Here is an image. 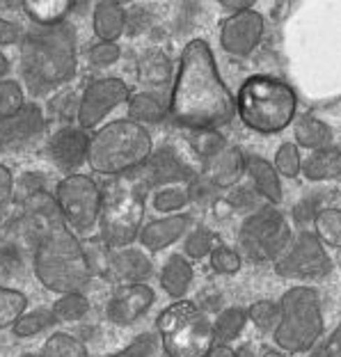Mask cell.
I'll list each match as a JSON object with an SVG mask.
<instances>
[{
    "mask_svg": "<svg viewBox=\"0 0 341 357\" xmlns=\"http://www.w3.org/2000/svg\"><path fill=\"white\" fill-rule=\"evenodd\" d=\"M294 135H296V142L300 144L303 149H323L332 144V128L326 124V121L316 119L312 115H300L294 121Z\"/></svg>",
    "mask_w": 341,
    "mask_h": 357,
    "instance_id": "obj_26",
    "label": "cell"
},
{
    "mask_svg": "<svg viewBox=\"0 0 341 357\" xmlns=\"http://www.w3.org/2000/svg\"><path fill=\"white\" fill-rule=\"evenodd\" d=\"M153 153V140L147 126L131 119H117L99 128L89 140L87 163L96 174L117 176L140 169Z\"/></svg>",
    "mask_w": 341,
    "mask_h": 357,
    "instance_id": "obj_4",
    "label": "cell"
},
{
    "mask_svg": "<svg viewBox=\"0 0 341 357\" xmlns=\"http://www.w3.org/2000/svg\"><path fill=\"white\" fill-rule=\"evenodd\" d=\"M108 275L110 280L119 282V287H126V284H147V280L153 275V264L149 255L140 248L112 250Z\"/></svg>",
    "mask_w": 341,
    "mask_h": 357,
    "instance_id": "obj_18",
    "label": "cell"
},
{
    "mask_svg": "<svg viewBox=\"0 0 341 357\" xmlns=\"http://www.w3.org/2000/svg\"><path fill=\"white\" fill-rule=\"evenodd\" d=\"M128 99H131V89H128V85L121 78L110 76V78L94 80V83H89L85 87L83 96H80L76 110L78 126L83 131L96 128L117 105L126 103Z\"/></svg>",
    "mask_w": 341,
    "mask_h": 357,
    "instance_id": "obj_12",
    "label": "cell"
},
{
    "mask_svg": "<svg viewBox=\"0 0 341 357\" xmlns=\"http://www.w3.org/2000/svg\"><path fill=\"white\" fill-rule=\"evenodd\" d=\"M192 278H195L192 266L188 259H185V255H169L163 268H160V289H163L169 298L179 300L188 294Z\"/></svg>",
    "mask_w": 341,
    "mask_h": 357,
    "instance_id": "obj_23",
    "label": "cell"
},
{
    "mask_svg": "<svg viewBox=\"0 0 341 357\" xmlns=\"http://www.w3.org/2000/svg\"><path fill=\"white\" fill-rule=\"evenodd\" d=\"M26 32L21 30L19 23H14L10 19H3L0 16V46H12V44H19Z\"/></svg>",
    "mask_w": 341,
    "mask_h": 357,
    "instance_id": "obj_49",
    "label": "cell"
},
{
    "mask_svg": "<svg viewBox=\"0 0 341 357\" xmlns=\"http://www.w3.org/2000/svg\"><path fill=\"white\" fill-rule=\"evenodd\" d=\"M167 357H206L215 346L213 323L190 300H176L156 321Z\"/></svg>",
    "mask_w": 341,
    "mask_h": 357,
    "instance_id": "obj_7",
    "label": "cell"
},
{
    "mask_svg": "<svg viewBox=\"0 0 341 357\" xmlns=\"http://www.w3.org/2000/svg\"><path fill=\"white\" fill-rule=\"evenodd\" d=\"M264 28V14H259L257 10L232 14L220 26V44L227 53L236 55V58H245L262 44Z\"/></svg>",
    "mask_w": 341,
    "mask_h": 357,
    "instance_id": "obj_13",
    "label": "cell"
},
{
    "mask_svg": "<svg viewBox=\"0 0 341 357\" xmlns=\"http://www.w3.org/2000/svg\"><path fill=\"white\" fill-rule=\"evenodd\" d=\"M262 357H287V355H282L280 351H266Z\"/></svg>",
    "mask_w": 341,
    "mask_h": 357,
    "instance_id": "obj_53",
    "label": "cell"
},
{
    "mask_svg": "<svg viewBox=\"0 0 341 357\" xmlns=\"http://www.w3.org/2000/svg\"><path fill=\"white\" fill-rule=\"evenodd\" d=\"M243 266V259L236 250L227 248V245H215V250L211 252V268L218 275H236Z\"/></svg>",
    "mask_w": 341,
    "mask_h": 357,
    "instance_id": "obj_41",
    "label": "cell"
},
{
    "mask_svg": "<svg viewBox=\"0 0 341 357\" xmlns=\"http://www.w3.org/2000/svg\"><path fill=\"white\" fill-rule=\"evenodd\" d=\"M248 319L262 332H268V330L275 332L280 326V305L271 303V300H259V303H255L248 310Z\"/></svg>",
    "mask_w": 341,
    "mask_h": 357,
    "instance_id": "obj_40",
    "label": "cell"
},
{
    "mask_svg": "<svg viewBox=\"0 0 341 357\" xmlns=\"http://www.w3.org/2000/svg\"><path fill=\"white\" fill-rule=\"evenodd\" d=\"M169 115V103L151 92H140L128 99V119L135 124H160Z\"/></svg>",
    "mask_w": 341,
    "mask_h": 357,
    "instance_id": "obj_25",
    "label": "cell"
},
{
    "mask_svg": "<svg viewBox=\"0 0 341 357\" xmlns=\"http://www.w3.org/2000/svg\"><path fill=\"white\" fill-rule=\"evenodd\" d=\"M190 204L188 199V190L179 188V185H165V188H158L151 197V206L158 211V213L165 215H176Z\"/></svg>",
    "mask_w": 341,
    "mask_h": 357,
    "instance_id": "obj_33",
    "label": "cell"
},
{
    "mask_svg": "<svg viewBox=\"0 0 341 357\" xmlns=\"http://www.w3.org/2000/svg\"><path fill=\"white\" fill-rule=\"evenodd\" d=\"M89 140H92V137L80 126H62L60 131H55L51 135L46 153L60 172L71 176V174H76V169L80 165L87 163Z\"/></svg>",
    "mask_w": 341,
    "mask_h": 357,
    "instance_id": "obj_15",
    "label": "cell"
},
{
    "mask_svg": "<svg viewBox=\"0 0 341 357\" xmlns=\"http://www.w3.org/2000/svg\"><path fill=\"white\" fill-rule=\"evenodd\" d=\"M326 328L319 291L294 287L280 300V326L273 332L275 344L284 353H307L319 344Z\"/></svg>",
    "mask_w": 341,
    "mask_h": 357,
    "instance_id": "obj_6",
    "label": "cell"
},
{
    "mask_svg": "<svg viewBox=\"0 0 341 357\" xmlns=\"http://www.w3.org/2000/svg\"><path fill=\"white\" fill-rule=\"evenodd\" d=\"M10 69H12L10 60H7V55L0 51V80H7V74H10Z\"/></svg>",
    "mask_w": 341,
    "mask_h": 357,
    "instance_id": "obj_52",
    "label": "cell"
},
{
    "mask_svg": "<svg viewBox=\"0 0 341 357\" xmlns=\"http://www.w3.org/2000/svg\"><path fill=\"white\" fill-rule=\"evenodd\" d=\"M14 195H16V181L12 176V169L0 163V218L10 211Z\"/></svg>",
    "mask_w": 341,
    "mask_h": 357,
    "instance_id": "obj_46",
    "label": "cell"
},
{
    "mask_svg": "<svg viewBox=\"0 0 341 357\" xmlns=\"http://www.w3.org/2000/svg\"><path fill=\"white\" fill-rule=\"evenodd\" d=\"M190 144H192V151L197 153L204 163L229 147L227 140L218 131H195V135L190 137Z\"/></svg>",
    "mask_w": 341,
    "mask_h": 357,
    "instance_id": "obj_37",
    "label": "cell"
},
{
    "mask_svg": "<svg viewBox=\"0 0 341 357\" xmlns=\"http://www.w3.org/2000/svg\"><path fill=\"white\" fill-rule=\"evenodd\" d=\"M58 319L53 314V307H37V310H30L21 316L19 321L14 323V335L16 337H35L39 332H44L46 328H53Z\"/></svg>",
    "mask_w": 341,
    "mask_h": 357,
    "instance_id": "obj_29",
    "label": "cell"
},
{
    "mask_svg": "<svg viewBox=\"0 0 341 357\" xmlns=\"http://www.w3.org/2000/svg\"><path fill=\"white\" fill-rule=\"evenodd\" d=\"M140 181L142 185H153V188H165V185H176L179 181H192L195 172L190 169V165L185 163L183 156L179 153L174 147L169 144H163L156 151L151 153L149 160L144 163L140 169Z\"/></svg>",
    "mask_w": 341,
    "mask_h": 357,
    "instance_id": "obj_14",
    "label": "cell"
},
{
    "mask_svg": "<svg viewBox=\"0 0 341 357\" xmlns=\"http://www.w3.org/2000/svg\"><path fill=\"white\" fill-rule=\"evenodd\" d=\"M39 357H89V355L80 339L67 335V332H55V335L46 339Z\"/></svg>",
    "mask_w": 341,
    "mask_h": 357,
    "instance_id": "obj_32",
    "label": "cell"
},
{
    "mask_svg": "<svg viewBox=\"0 0 341 357\" xmlns=\"http://www.w3.org/2000/svg\"><path fill=\"white\" fill-rule=\"evenodd\" d=\"M204 174L209 181H213L218 188H234L241 183V176L245 174V156L236 147H227L218 156L204 163Z\"/></svg>",
    "mask_w": 341,
    "mask_h": 357,
    "instance_id": "obj_20",
    "label": "cell"
},
{
    "mask_svg": "<svg viewBox=\"0 0 341 357\" xmlns=\"http://www.w3.org/2000/svg\"><path fill=\"white\" fill-rule=\"evenodd\" d=\"M55 199L62 218L78 234L92 231L103 213V190L87 174L64 176L55 188Z\"/></svg>",
    "mask_w": 341,
    "mask_h": 357,
    "instance_id": "obj_10",
    "label": "cell"
},
{
    "mask_svg": "<svg viewBox=\"0 0 341 357\" xmlns=\"http://www.w3.org/2000/svg\"><path fill=\"white\" fill-rule=\"evenodd\" d=\"M222 7L225 10H229L232 14H238V12H245V10H255V3H250V0H243V3H238V0H225Z\"/></svg>",
    "mask_w": 341,
    "mask_h": 357,
    "instance_id": "obj_50",
    "label": "cell"
},
{
    "mask_svg": "<svg viewBox=\"0 0 341 357\" xmlns=\"http://www.w3.org/2000/svg\"><path fill=\"white\" fill-rule=\"evenodd\" d=\"M23 105H26V96L16 80H0V121L14 117Z\"/></svg>",
    "mask_w": 341,
    "mask_h": 357,
    "instance_id": "obj_38",
    "label": "cell"
},
{
    "mask_svg": "<svg viewBox=\"0 0 341 357\" xmlns=\"http://www.w3.org/2000/svg\"><path fill=\"white\" fill-rule=\"evenodd\" d=\"M303 174L310 181L341 178V144H328V147L312 151L303 163Z\"/></svg>",
    "mask_w": 341,
    "mask_h": 357,
    "instance_id": "obj_24",
    "label": "cell"
},
{
    "mask_svg": "<svg viewBox=\"0 0 341 357\" xmlns=\"http://www.w3.org/2000/svg\"><path fill=\"white\" fill-rule=\"evenodd\" d=\"M310 357H341V323L335 328V332L319 346Z\"/></svg>",
    "mask_w": 341,
    "mask_h": 357,
    "instance_id": "obj_48",
    "label": "cell"
},
{
    "mask_svg": "<svg viewBox=\"0 0 341 357\" xmlns=\"http://www.w3.org/2000/svg\"><path fill=\"white\" fill-rule=\"evenodd\" d=\"M185 190H188V199L195 202V204H199V206L211 204V202L218 197V192H220V188H218L213 181H209L204 174L195 176Z\"/></svg>",
    "mask_w": 341,
    "mask_h": 357,
    "instance_id": "obj_42",
    "label": "cell"
},
{
    "mask_svg": "<svg viewBox=\"0 0 341 357\" xmlns=\"http://www.w3.org/2000/svg\"><path fill=\"white\" fill-rule=\"evenodd\" d=\"M76 30L71 23L32 26L21 39V74L32 94H48L76 76Z\"/></svg>",
    "mask_w": 341,
    "mask_h": 357,
    "instance_id": "obj_2",
    "label": "cell"
},
{
    "mask_svg": "<svg viewBox=\"0 0 341 357\" xmlns=\"http://www.w3.org/2000/svg\"><path fill=\"white\" fill-rule=\"evenodd\" d=\"M89 312V300L83 291H78V294H67V296H60L55 300L53 305V314L58 323H74V321H80L85 319V314Z\"/></svg>",
    "mask_w": 341,
    "mask_h": 357,
    "instance_id": "obj_34",
    "label": "cell"
},
{
    "mask_svg": "<svg viewBox=\"0 0 341 357\" xmlns=\"http://www.w3.org/2000/svg\"><path fill=\"white\" fill-rule=\"evenodd\" d=\"M119 46L112 44V42H99L96 46L89 48V62L94 64V67H110V64H115L119 60Z\"/></svg>",
    "mask_w": 341,
    "mask_h": 357,
    "instance_id": "obj_45",
    "label": "cell"
},
{
    "mask_svg": "<svg viewBox=\"0 0 341 357\" xmlns=\"http://www.w3.org/2000/svg\"><path fill=\"white\" fill-rule=\"evenodd\" d=\"M236 115V99L218 71L211 46L204 39H192L185 44L179 62L169 117L176 126L190 131H218Z\"/></svg>",
    "mask_w": 341,
    "mask_h": 357,
    "instance_id": "obj_1",
    "label": "cell"
},
{
    "mask_svg": "<svg viewBox=\"0 0 341 357\" xmlns=\"http://www.w3.org/2000/svg\"><path fill=\"white\" fill-rule=\"evenodd\" d=\"M46 117L37 103H26L14 117L0 121V151L26 147L44 131Z\"/></svg>",
    "mask_w": 341,
    "mask_h": 357,
    "instance_id": "obj_17",
    "label": "cell"
},
{
    "mask_svg": "<svg viewBox=\"0 0 341 357\" xmlns=\"http://www.w3.org/2000/svg\"><path fill=\"white\" fill-rule=\"evenodd\" d=\"M275 273L287 280H323L332 273V259L319 236L303 229L298 236H294L287 252L275 261Z\"/></svg>",
    "mask_w": 341,
    "mask_h": 357,
    "instance_id": "obj_11",
    "label": "cell"
},
{
    "mask_svg": "<svg viewBox=\"0 0 341 357\" xmlns=\"http://www.w3.org/2000/svg\"><path fill=\"white\" fill-rule=\"evenodd\" d=\"M245 176L250 178V183L255 185L257 192L262 195L264 199H268L271 204H280L284 197V190H282L280 174L273 163H268L262 156L250 153V156H245Z\"/></svg>",
    "mask_w": 341,
    "mask_h": 357,
    "instance_id": "obj_21",
    "label": "cell"
},
{
    "mask_svg": "<svg viewBox=\"0 0 341 357\" xmlns=\"http://www.w3.org/2000/svg\"><path fill=\"white\" fill-rule=\"evenodd\" d=\"M262 195L257 192V188L252 183H236L234 188H229V192H227V204L238 208V211H245V208H252L257 206V202Z\"/></svg>",
    "mask_w": 341,
    "mask_h": 357,
    "instance_id": "obj_43",
    "label": "cell"
},
{
    "mask_svg": "<svg viewBox=\"0 0 341 357\" xmlns=\"http://www.w3.org/2000/svg\"><path fill=\"white\" fill-rule=\"evenodd\" d=\"M314 229L321 243L341 250V208H335V206L323 208L321 213L316 215Z\"/></svg>",
    "mask_w": 341,
    "mask_h": 357,
    "instance_id": "obj_31",
    "label": "cell"
},
{
    "mask_svg": "<svg viewBox=\"0 0 341 357\" xmlns=\"http://www.w3.org/2000/svg\"><path fill=\"white\" fill-rule=\"evenodd\" d=\"M26 10L28 19L39 28H48V26H58L67 19V12L71 10V3H64V0H26L21 5Z\"/></svg>",
    "mask_w": 341,
    "mask_h": 357,
    "instance_id": "obj_27",
    "label": "cell"
},
{
    "mask_svg": "<svg viewBox=\"0 0 341 357\" xmlns=\"http://www.w3.org/2000/svg\"><path fill=\"white\" fill-rule=\"evenodd\" d=\"M188 229H190V215L185 213L165 215L149 222L147 227H142L140 243L147 252H160V250L174 245L183 236H188Z\"/></svg>",
    "mask_w": 341,
    "mask_h": 357,
    "instance_id": "obj_19",
    "label": "cell"
},
{
    "mask_svg": "<svg viewBox=\"0 0 341 357\" xmlns=\"http://www.w3.org/2000/svg\"><path fill=\"white\" fill-rule=\"evenodd\" d=\"M273 165L278 169L280 176L296 178L298 174H303V158H300L298 144L294 142H284L282 147L275 151Z\"/></svg>",
    "mask_w": 341,
    "mask_h": 357,
    "instance_id": "obj_36",
    "label": "cell"
},
{
    "mask_svg": "<svg viewBox=\"0 0 341 357\" xmlns=\"http://www.w3.org/2000/svg\"><path fill=\"white\" fill-rule=\"evenodd\" d=\"M142 69H149V71H144L142 74V78L144 80H149V83H163V80L167 78V71H169V67H167V60L163 58V55H149V58H144L142 60Z\"/></svg>",
    "mask_w": 341,
    "mask_h": 357,
    "instance_id": "obj_47",
    "label": "cell"
},
{
    "mask_svg": "<svg viewBox=\"0 0 341 357\" xmlns=\"http://www.w3.org/2000/svg\"><path fill=\"white\" fill-rule=\"evenodd\" d=\"M92 23H94V35L101 42L117 44V39L126 30V10L121 7V3H115V0H103V3L94 5Z\"/></svg>",
    "mask_w": 341,
    "mask_h": 357,
    "instance_id": "obj_22",
    "label": "cell"
},
{
    "mask_svg": "<svg viewBox=\"0 0 341 357\" xmlns=\"http://www.w3.org/2000/svg\"><path fill=\"white\" fill-rule=\"evenodd\" d=\"M32 268H35L37 280L48 291L60 296L78 294L80 289H85L92 275L83 243L67 225L53 227L39 241L35 257H32Z\"/></svg>",
    "mask_w": 341,
    "mask_h": 357,
    "instance_id": "obj_3",
    "label": "cell"
},
{
    "mask_svg": "<svg viewBox=\"0 0 341 357\" xmlns=\"http://www.w3.org/2000/svg\"><path fill=\"white\" fill-rule=\"evenodd\" d=\"M206 357H238V353L234 351L232 346H222V344H215L213 348L209 351Z\"/></svg>",
    "mask_w": 341,
    "mask_h": 357,
    "instance_id": "obj_51",
    "label": "cell"
},
{
    "mask_svg": "<svg viewBox=\"0 0 341 357\" xmlns=\"http://www.w3.org/2000/svg\"><path fill=\"white\" fill-rule=\"evenodd\" d=\"M28 310V298L21 291L0 287V330L14 328V323L21 319Z\"/></svg>",
    "mask_w": 341,
    "mask_h": 357,
    "instance_id": "obj_30",
    "label": "cell"
},
{
    "mask_svg": "<svg viewBox=\"0 0 341 357\" xmlns=\"http://www.w3.org/2000/svg\"><path fill=\"white\" fill-rule=\"evenodd\" d=\"M153 303H156V294L149 284H126V287H117L112 294L105 314L115 326H133L151 310Z\"/></svg>",
    "mask_w": 341,
    "mask_h": 357,
    "instance_id": "obj_16",
    "label": "cell"
},
{
    "mask_svg": "<svg viewBox=\"0 0 341 357\" xmlns=\"http://www.w3.org/2000/svg\"><path fill=\"white\" fill-rule=\"evenodd\" d=\"M294 234L284 213L266 204L250 213L241 225L238 245L255 261H278L287 252Z\"/></svg>",
    "mask_w": 341,
    "mask_h": 357,
    "instance_id": "obj_9",
    "label": "cell"
},
{
    "mask_svg": "<svg viewBox=\"0 0 341 357\" xmlns=\"http://www.w3.org/2000/svg\"><path fill=\"white\" fill-rule=\"evenodd\" d=\"M238 117L257 133H280L296 121L298 96L294 87L273 76H250L236 96Z\"/></svg>",
    "mask_w": 341,
    "mask_h": 357,
    "instance_id": "obj_5",
    "label": "cell"
},
{
    "mask_svg": "<svg viewBox=\"0 0 341 357\" xmlns=\"http://www.w3.org/2000/svg\"><path fill=\"white\" fill-rule=\"evenodd\" d=\"M330 195H332L330 190H319V192H312V195H307V197H303L294 206V220L300 227H305L307 222H314L316 215H319L323 208H328L326 197H330Z\"/></svg>",
    "mask_w": 341,
    "mask_h": 357,
    "instance_id": "obj_39",
    "label": "cell"
},
{
    "mask_svg": "<svg viewBox=\"0 0 341 357\" xmlns=\"http://www.w3.org/2000/svg\"><path fill=\"white\" fill-rule=\"evenodd\" d=\"M156 346H158V337L151 335V332H142V335L135 337L124 351L112 353L108 357H151L153 351H156Z\"/></svg>",
    "mask_w": 341,
    "mask_h": 357,
    "instance_id": "obj_44",
    "label": "cell"
},
{
    "mask_svg": "<svg viewBox=\"0 0 341 357\" xmlns=\"http://www.w3.org/2000/svg\"><path fill=\"white\" fill-rule=\"evenodd\" d=\"M248 323V310L243 307H229V310H222L218 314V319L213 321V337H215V344H232L236 342L241 337L243 328Z\"/></svg>",
    "mask_w": 341,
    "mask_h": 357,
    "instance_id": "obj_28",
    "label": "cell"
},
{
    "mask_svg": "<svg viewBox=\"0 0 341 357\" xmlns=\"http://www.w3.org/2000/svg\"><path fill=\"white\" fill-rule=\"evenodd\" d=\"M137 185H140L137 181H119L103 192V213L99 220V231L101 241L112 250L131 248V243L140 238L144 202Z\"/></svg>",
    "mask_w": 341,
    "mask_h": 357,
    "instance_id": "obj_8",
    "label": "cell"
},
{
    "mask_svg": "<svg viewBox=\"0 0 341 357\" xmlns=\"http://www.w3.org/2000/svg\"><path fill=\"white\" fill-rule=\"evenodd\" d=\"M213 250H215V236H213V231L206 229V227H195L188 236H185V243H183L185 259L199 261V259L211 257Z\"/></svg>",
    "mask_w": 341,
    "mask_h": 357,
    "instance_id": "obj_35",
    "label": "cell"
}]
</instances>
